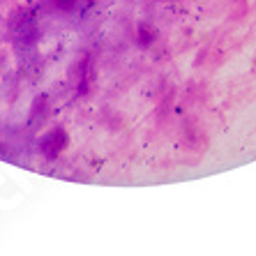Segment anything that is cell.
Returning <instances> with one entry per match:
<instances>
[{
    "instance_id": "cell-1",
    "label": "cell",
    "mask_w": 256,
    "mask_h": 256,
    "mask_svg": "<svg viewBox=\"0 0 256 256\" xmlns=\"http://www.w3.org/2000/svg\"><path fill=\"white\" fill-rule=\"evenodd\" d=\"M67 146H70V134L65 132V127H54L40 141V152L46 160H56V157H60L65 152Z\"/></svg>"
},
{
    "instance_id": "cell-2",
    "label": "cell",
    "mask_w": 256,
    "mask_h": 256,
    "mask_svg": "<svg viewBox=\"0 0 256 256\" xmlns=\"http://www.w3.org/2000/svg\"><path fill=\"white\" fill-rule=\"evenodd\" d=\"M182 141H185V146L192 148L194 152H203L206 143H208V136H206L201 130H196V127H187L185 134H182Z\"/></svg>"
},
{
    "instance_id": "cell-3",
    "label": "cell",
    "mask_w": 256,
    "mask_h": 256,
    "mask_svg": "<svg viewBox=\"0 0 256 256\" xmlns=\"http://www.w3.org/2000/svg\"><path fill=\"white\" fill-rule=\"evenodd\" d=\"M136 42H138V46H143V48L152 46V44L157 42V30L148 24H141L136 28Z\"/></svg>"
}]
</instances>
